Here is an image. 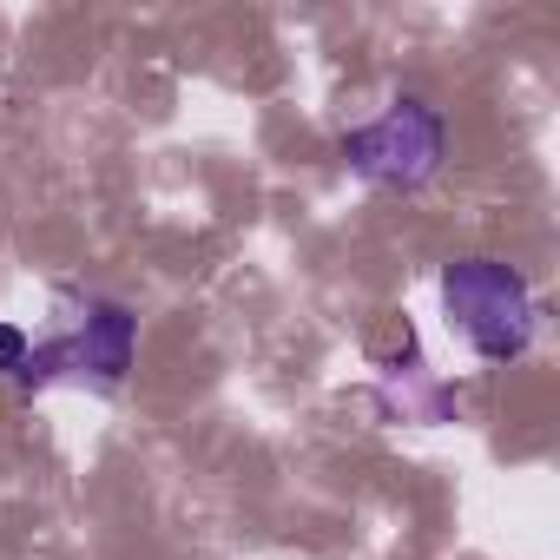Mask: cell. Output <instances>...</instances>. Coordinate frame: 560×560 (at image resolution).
Masks as SVG:
<instances>
[{"instance_id":"cell-1","label":"cell","mask_w":560,"mask_h":560,"mask_svg":"<svg viewBox=\"0 0 560 560\" xmlns=\"http://www.w3.org/2000/svg\"><path fill=\"white\" fill-rule=\"evenodd\" d=\"M442 311L488 370L521 363L534 350V330H540L534 284L508 257H455L442 270Z\"/></svg>"},{"instance_id":"cell-2","label":"cell","mask_w":560,"mask_h":560,"mask_svg":"<svg viewBox=\"0 0 560 560\" xmlns=\"http://www.w3.org/2000/svg\"><path fill=\"white\" fill-rule=\"evenodd\" d=\"M442 152H448V119L416 93L389 100L376 119L343 132V165L383 191H422L442 172Z\"/></svg>"},{"instance_id":"cell-3","label":"cell","mask_w":560,"mask_h":560,"mask_svg":"<svg viewBox=\"0 0 560 560\" xmlns=\"http://www.w3.org/2000/svg\"><path fill=\"white\" fill-rule=\"evenodd\" d=\"M132 357H139V317L113 298H86V311L67 317V330L34 343L21 383L47 389L54 376H73V383H93V389H119L132 376Z\"/></svg>"},{"instance_id":"cell-4","label":"cell","mask_w":560,"mask_h":560,"mask_svg":"<svg viewBox=\"0 0 560 560\" xmlns=\"http://www.w3.org/2000/svg\"><path fill=\"white\" fill-rule=\"evenodd\" d=\"M27 357H34V337H27L14 317H0V376H14V383H21Z\"/></svg>"}]
</instances>
